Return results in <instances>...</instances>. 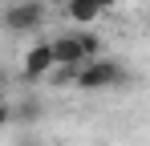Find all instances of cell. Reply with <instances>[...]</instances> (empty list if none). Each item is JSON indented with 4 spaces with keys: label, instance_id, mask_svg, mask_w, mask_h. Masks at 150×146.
<instances>
[{
    "label": "cell",
    "instance_id": "6da1fadb",
    "mask_svg": "<svg viewBox=\"0 0 150 146\" xmlns=\"http://www.w3.org/2000/svg\"><path fill=\"white\" fill-rule=\"evenodd\" d=\"M49 53H53V69H77L101 53V41L93 33H65V37L49 41Z\"/></svg>",
    "mask_w": 150,
    "mask_h": 146
},
{
    "label": "cell",
    "instance_id": "7a4b0ae2",
    "mask_svg": "<svg viewBox=\"0 0 150 146\" xmlns=\"http://www.w3.org/2000/svg\"><path fill=\"white\" fill-rule=\"evenodd\" d=\"M122 77V69L114 65V61H85V65H77V73H73V85L77 89H105V85H114Z\"/></svg>",
    "mask_w": 150,
    "mask_h": 146
},
{
    "label": "cell",
    "instance_id": "3957f363",
    "mask_svg": "<svg viewBox=\"0 0 150 146\" xmlns=\"http://www.w3.org/2000/svg\"><path fill=\"white\" fill-rule=\"evenodd\" d=\"M41 21H45V8H41L37 0H25V4H12V8L4 12V24H8V28H21V33H28V28H37Z\"/></svg>",
    "mask_w": 150,
    "mask_h": 146
},
{
    "label": "cell",
    "instance_id": "277c9868",
    "mask_svg": "<svg viewBox=\"0 0 150 146\" xmlns=\"http://www.w3.org/2000/svg\"><path fill=\"white\" fill-rule=\"evenodd\" d=\"M25 77H49L53 73V53H49V41H41V45H33L25 53V65H21Z\"/></svg>",
    "mask_w": 150,
    "mask_h": 146
},
{
    "label": "cell",
    "instance_id": "5b68a950",
    "mask_svg": "<svg viewBox=\"0 0 150 146\" xmlns=\"http://www.w3.org/2000/svg\"><path fill=\"white\" fill-rule=\"evenodd\" d=\"M101 12V0H69V16L73 21H81V24H89V21H98Z\"/></svg>",
    "mask_w": 150,
    "mask_h": 146
},
{
    "label": "cell",
    "instance_id": "8992f818",
    "mask_svg": "<svg viewBox=\"0 0 150 146\" xmlns=\"http://www.w3.org/2000/svg\"><path fill=\"white\" fill-rule=\"evenodd\" d=\"M4 122H8V110H4V106H0V126H4Z\"/></svg>",
    "mask_w": 150,
    "mask_h": 146
}]
</instances>
